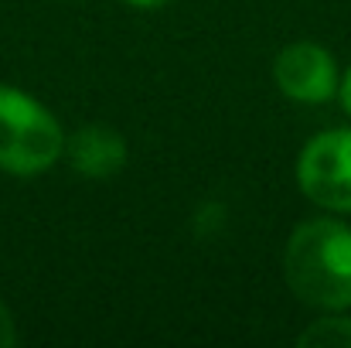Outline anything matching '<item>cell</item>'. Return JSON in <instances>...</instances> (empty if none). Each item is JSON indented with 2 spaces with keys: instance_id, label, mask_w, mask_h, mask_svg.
Instances as JSON below:
<instances>
[{
  "instance_id": "6da1fadb",
  "label": "cell",
  "mask_w": 351,
  "mask_h": 348,
  "mask_svg": "<svg viewBox=\"0 0 351 348\" xmlns=\"http://www.w3.org/2000/svg\"><path fill=\"white\" fill-rule=\"evenodd\" d=\"M283 273L297 301L324 311L351 308V229L338 219L297 226L283 253Z\"/></svg>"
},
{
  "instance_id": "7a4b0ae2",
  "label": "cell",
  "mask_w": 351,
  "mask_h": 348,
  "mask_svg": "<svg viewBox=\"0 0 351 348\" xmlns=\"http://www.w3.org/2000/svg\"><path fill=\"white\" fill-rule=\"evenodd\" d=\"M65 147L58 119L38 100L14 86H0V171L31 178L48 171Z\"/></svg>"
},
{
  "instance_id": "3957f363",
  "label": "cell",
  "mask_w": 351,
  "mask_h": 348,
  "mask_svg": "<svg viewBox=\"0 0 351 348\" xmlns=\"http://www.w3.org/2000/svg\"><path fill=\"white\" fill-rule=\"evenodd\" d=\"M297 181L314 205L351 212V130L314 137L297 161Z\"/></svg>"
},
{
  "instance_id": "277c9868",
  "label": "cell",
  "mask_w": 351,
  "mask_h": 348,
  "mask_svg": "<svg viewBox=\"0 0 351 348\" xmlns=\"http://www.w3.org/2000/svg\"><path fill=\"white\" fill-rule=\"evenodd\" d=\"M273 76H276L280 93L297 103H324L338 89L335 58L314 41L287 45L273 62Z\"/></svg>"
},
{
  "instance_id": "5b68a950",
  "label": "cell",
  "mask_w": 351,
  "mask_h": 348,
  "mask_svg": "<svg viewBox=\"0 0 351 348\" xmlns=\"http://www.w3.org/2000/svg\"><path fill=\"white\" fill-rule=\"evenodd\" d=\"M62 150L82 178H113L126 164V140L113 126H82L72 140H65Z\"/></svg>"
},
{
  "instance_id": "8992f818",
  "label": "cell",
  "mask_w": 351,
  "mask_h": 348,
  "mask_svg": "<svg viewBox=\"0 0 351 348\" xmlns=\"http://www.w3.org/2000/svg\"><path fill=\"white\" fill-rule=\"evenodd\" d=\"M304 348H351V318L331 314L321 321H311V328L300 335Z\"/></svg>"
},
{
  "instance_id": "52a82bcc",
  "label": "cell",
  "mask_w": 351,
  "mask_h": 348,
  "mask_svg": "<svg viewBox=\"0 0 351 348\" xmlns=\"http://www.w3.org/2000/svg\"><path fill=\"white\" fill-rule=\"evenodd\" d=\"M17 342V332H14V318H10V311L0 304V348H10Z\"/></svg>"
},
{
  "instance_id": "ba28073f",
  "label": "cell",
  "mask_w": 351,
  "mask_h": 348,
  "mask_svg": "<svg viewBox=\"0 0 351 348\" xmlns=\"http://www.w3.org/2000/svg\"><path fill=\"white\" fill-rule=\"evenodd\" d=\"M341 106L351 116V69H348V76H345V82H341Z\"/></svg>"
},
{
  "instance_id": "9c48e42d",
  "label": "cell",
  "mask_w": 351,
  "mask_h": 348,
  "mask_svg": "<svg viewBox=\"0 0 351 348\" xmlns=\"http://www.w3.org/2000/svg\"><path fill=\"white\" fill-rule=\"evenodd\" d=\"M126 3H133V7H160L167 0H126Z\"/></svg>"
}]
</instances>
